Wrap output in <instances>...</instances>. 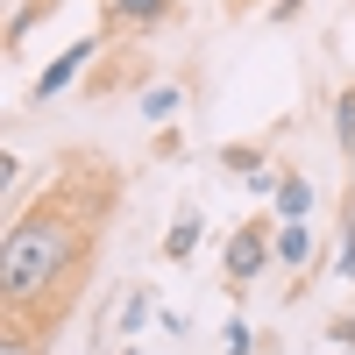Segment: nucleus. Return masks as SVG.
I'll return each mask as SVG.
<instances>
[{
  "instance_id": "f257e3e1",
  "label": "nucleus",
  "mask_w": 355,
  "mask_h": 355,
  "mask_svg": "<svg viewBox=\"0 0 355 355\" xmlns=\"http://www.w3.org/2000/svg\"><path fill=\"white\" fill-rule=\"evenodd\" d=\"M121 206V171L100 157H64V171L0 227V320L50 341L71 320L107 220Z\"/></svg>"
},
{
  "instance_id": "f03ea898",
  "label": "nucleus",
  "mask_w": 355,
  "mask_h": 355,
  "mask_svg": "<svg viewBox=\"0 0 355 355\" xmlns=\"http://www.w3.org/2000/svg\"><path fill=\"white\" fill-rule=\"evenodd\" d=\"M263 270H270V220H242L220 242V277L242 291V284H256Z\"/></svg>"
},
{
  "instance_id": "7ed1b4c3",
  "label": "nucleus",
  "mask_w": 355,
  "mask_h": 355,
  "mask_svg": "<svg viewBox=\"0 0 355 355\" xmlns=\"http://www.w3.org/2000/svg\"><path fill=\"white\" fill-rule=\"evenodd\" d=\"M93 57H100V36H78V43H64V50H57L50 64L36 71L28 100H36V107H50L57 93H64V85H78V78H85V64H93Z\"/></svg>"
},
{
  "instance_id": "20e7f679",
  "label": "nucleus",
  "mask_w": 355,
  "mask_h": 355,
  "mask_svg": "<svg viewBox=\"0 0 355 355\" xmlns=\"http://www.w3.org/2000/svg\"><path fill=\"white\" fill-rule=\"evenodd\" d=\"M270 263L306 270V263H313V227L306 220H270Z\"/></svg>"
},
{
  "instance_id": "39448f33",
  "label": "nucleus",
  "mask_w": 355,
  "mask_h": 355,
  "mask_svg": "<svg viewBox=\"0 0 355 355\" xmlns=\"http://www.w3.org/2000/svg\"><path fill=\"white\" fill-rule=\"evenodd\" d=\"M171 0H100V28H157Z\"/></svg>"
},
{
  "instance_id": "423d86ee",
  "label": "nucleus",
  "mask_w": 355,
  "mask_h": 355,
  "mask_svg": "<svg viewBox=\"0 0 355 355\" xmlns=\"http://www.w3.org/2000/svg\"><path fill=\"white\" fill-rule=\"evenodd\" d=\"M199 234H206V214H199V206H178V220L164 227V263H192Z\"/></svg>"
},
{
  "instance_id": "0eeeda50",
  "label": "nucleus",
  "mask_w": 355,
  "mask_h": 355,
  "mask_svg": "<svg viewBox=\"0 0 355 355\" xmlns=\"http://www.w3.org/2000/svg\"><path fill=\"white\" fill-rule=\"evenodd\" d=\"M270 199H277V214H270V220H306V214H313V178H299V171H277Z\"/></svg>"
},
{
  "instance_id": "6e6552de",
  "label": "nucleus",
  "mask_w": 355,
  "mask_h": 355,
  "mask_svg": "<svg viewBox=\"0 0 355 355\" xmlns=\"http://www.w3.org/2000/svg\"><path fill=\"white\" fill-rule=\"evenodd\" d=\"M57 8H64V0H28V8H15V15H8V28H0V43L15 50V43L28 36V28H36V21H50Z\"/></svg>"
},
{
  "instance_id": "1a4fd4ad",
  "label": "nucleus",
  "mask_w": 355,
  "mask_h": 355,
  "mask_svg": "<svg viewBox=\"0 0 355 355\" xmlns=\"http://www.w3.org/2000/svg\"><path fill=\"white\" fill-rule=\"evenodd\" d=\"M150 313H157V299H150V291H135V299L121 306V320H114V334H107V341H128V334H142V327H150Z\"/></svg>"
},
{
  "instance_id": "9d476101",
  "label": "nucleus",
  "mask_w": 355,
  "mask_h": 355,
  "mask_svg": "<svg viewBox=\"0 0 355 355\" xmlns=\"http://www.w3.org/2000/svg\"><path fill=\"white\" fill-rule=\"evenodd\" d=\"M178 107H185V85H142V114L150 121H171Z\"/></svg>"
},
{
  "instance_id": "9b49d317",
  "label": "nucleus",
  "mask_w": 355,
  "mask_h": 355,
  "mask_svg": "<svg viewBox=\"0 0 355 355\" xmlns=\"http://www.w3.org/2000/svg\"><path fill=\"white\" fill-rule=\"evenodd\" d=\"M334 142H341V157L355 150V85H341V93H334Z\"/></svg>"
},
{
  "instance_id": "f8f14e48",
  "label": "nucleus",
  "mask_w": 355,
  "mask_h": 355,
  "mask_svg": "<svg viewBox=\"0 0 355 355\" xmlns=\"http://www.w3.org/2000/svg\"><path fill=\"white\" fill-rule=\"evenodd\" d=\"M334 277L355 284V199L341 206V256H334Z\"/></svg>"
},
{
  "instance_id": "ddd939ff",
  "label": "nucleus",
  "mask_w": 355,
  "mask_h": 355,
  "mask_svg": "<svg viewBox=\"0 0 355 355\" xmlns=\"http://www.w3.org/2000/svg\"><path fill=\"white\" fill-rule=\"evenodd\" d=\"M0 355H43V341L28 327H15V320H0Z\"/></svg>"
},
{
  "instance_id": "4468645a",
  "label": "nucleus",
  "mask_w": 355,
  "mask_h": 355,
  "mask_svg": "<svg viewBox=\"0 0 355 355\" xmlns=\"http://www.w3.org/2000/svg\"><path fill=\"white\" fill-rule=\"evenodd\" d=\"M220 355H256V327L249 320H227L220 327Z\"/></svg>"
},
{
  "instance_id": "2eb2a0df",
  "label": "nucleus",
  "mask_w": 355,
  "mask_h": 355,
  "mask_svg": "<svg viewBox=\"0 0 355 355\" xmlns=\"http://www.w3.org/2000/svg\"><path fill=\"white\" fill-rule=\"evenodd\" d=\"M15 178H21V157H15V150H0V199L15 192Z\"/></svg>"
},
{
  "instance_id": "dca6fc26",
  "label": "nucleus",
  "mask_w": 355,
  "mask_h": 355,
  "mask_svg": "<svg viewBox=\"0 0 355 355\" xmlns=\"http://www.w3.org/2000/svg\"><path fill=\"white\" fill-rule=\"evenodd\" d=\"M299 15H306V0H270V21H277V28H284V21H299Z\"/></svg>"
},
{
  "instance_id": "f3484780",
  "label": "nucleus",
  "mask_w": 355,
  "mask_h": 355,
  "mask_svg": "<svg viewBox=\"0 0 355 355\" xmlns=\"http://www.w3.org/2000/svg\"><path fill=\"white\" fill-rule=\"evenodd\" d=\"M327 334H334V348H355V320H334Z\"/></svg>"
},
{
  "instance_id": "a211bd4d",
  "label": "nucleus",
  "mask_w": 355,
  "mask_h": 355,
  "mask_svg": "<svg viewBox=\"0 0 355 355\" xmlns=\"http://www.w3.org/2000/svg\"><path fill=\"white\" fill-rule=\"evenodd\" d=\"M348 355H355V348H348Z\"/></svg>"
}]
</instances>
